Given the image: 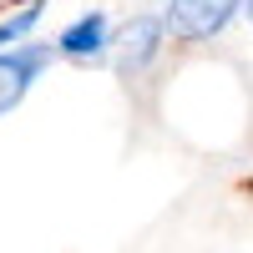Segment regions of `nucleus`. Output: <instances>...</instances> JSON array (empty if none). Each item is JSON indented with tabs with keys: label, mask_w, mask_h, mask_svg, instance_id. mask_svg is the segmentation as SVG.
<instances>
[{
	"label": "nucleus",
	"mask_w": 253,
	"mask_h": 253,
	"mask_svg": "<svg viewBox=\"0 0 253 253\" xmlns=\"http://www.w3.org/2000/svg\"><path fill=\"white\" fill-rule=\"evenodd\" d=\"M162 31H167V20H157V15H137L132 26H126V36H122V56H117V66H122L126 76H137L147 61L162 51Z\"/></svg>",
	"instance_id": "nucleus-3"
},
{
	"label": "nucleus",
	"mask_w": 253,
	"mask_h": 253,
	"mask_svg": "<svg viewBox=\"0 0 253 253\" xmlns=\"http://www.w3.org/2000/svg\"><path fill=\"white\" fill-rule=\"evenodd\" d=\"M238 5L243 0H172L162 20H167V31L177 41H208L238 15Z\"/></svg>",
	"instance_id": "nucleus-1"
},
{
	"label": "nucleus",
	"mask_w": 253,
	"mask_h": 253,
	"mask_svg": "<svg viewBox=\"0 0 253 253\" xmlns=\"http://www.w3.org/2000/svg\"><path fill=\"white\" fill-rule=\"evenodd\" d=\"M51 61V46H26V51H0V117H5L20 96L31 91V81H36V71Z\"/></svg>",
	"instance_id": "nucleus-2"
},
{
	"label": "nucleus",
	"mask_w": 253,
	"mask_h": 253,
	"mask_svg": "<svg viewBox=\"0 0 253 253\" xmlns=\"http://www.w3.org/2000/svg\"><path fill=\"white\" fill-rule=\"evenodd\" d=\"M36 20H41V5H36V0H31V5L20 10V15H10L5 26H0V51H5V46H15V41H20V36H26V31L36 26Z\"/></svg>",
	"instance_id": "nucleus-5"
},
{
	"label": "nucleus",
	"mask_w": 253,
	"mask_h": 253,
	"mask_svg": "<svg viewBox=\"0 0 253 253\" xmlns=\"http://www.w3.org/2000/svg\"><path fill=\"white\" fill-rule=\"evenodd\" d=\"M248 15H253V0H248Z\"/></svg>",
	"instance_id": "nucleus-6"
},
{
	"label": "nucleus",
	"mask_w": 253,
	"mask_h": 253,
	"mask_svg": "<svg viewBox=\"0 0 253 253\" xmlns=\"http://www.w3.org/2000/svg\"><path fill=\"white\" fill-rule=\"evenodd\" d=\"M101 46H107V15L101 10H91V15H81L71 31H61V41H56V51L61 56H96Z\"/></svg>",
	"instance_id": "nucleus-4"
}]
</instances>
